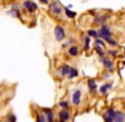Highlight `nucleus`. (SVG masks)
I'll use <instances>...</instances> for the list:
<instances>
[{
	"mask_svg": "<svg viewBox=\"0 0 125 122\" xmlns=\"http://www.w3.org/2000/svg\"><path fill=\"white\" fill-rule=\"evenodd\" d=\"M6 121H8V122H15V121H16V117H15L14 115L10 113V115L6 117Z\"/></svg>",
	"mask_w": 125,
	"mask_h": 122,
	"instance_id": "obj_21",
	"label": "nucleus"
},
{
	"mask_svg": "<svg viewBox=\"0 0 125 122\" xmlns=\"http://www.w3.org/2000/svg\"><path fill=\"white\" fill-rule=\"evenodd\" d=\"M54 35H55V39L58 40V42H62L65 38V30L60 25H56L55 29H54Z\"/></svg>",
	"mask_w": 125,
	"mask_h": 122,
	"instance_id": "obj_1",
	"label": "nucleus"
},
{
	"mask_svg": "<svg viewBox=\"0 0 125 122\" xmlns=\"http://www.w3.org/2000/svg\"><path fill=\"white\" fill-rule=\"evenodd\" d=\"M88 35H89L90 38H91V37H93V38H96V37H98V32H96V30H94V29H89V30H88Z\"/></svg>",
	"mask_w": 125,
	"mask_h": 122,
	"instance_id": "obj_17",
	"label": "nucleus"
},
{
	"mask_svg": "<svg viewBox=\"0 0 125 122\" xmlns=\"http://www.w3.org/2000/svg\"><path fill=\"white\" fill-rule=\"evenodd\" d=\"M68 44H70V45H71V44H74V39H70L69 42H68Z\"/></svg>",
	"mask_w": 125,
	"mask_h": 122,
	"instance_id": "obj_29",
	"label": "nucleus"
},
{
	"mask_svg": "<svg viewBox=\"0 0 125 122\" xmlns=\"http://www.w3.org/2000/svg\"><path fill=\"white\" fill-rule=\"evenodd\" d=\"M80 97H81V92L80 89H76L74 93H73V105L74 106H78L80 103Z\"/></svg>",
	"mask_w": 125,
	"mask_h": 122,
	"instance_id": "obj_6",
	"label": "nucleus"
},
{
	"mask_svg": "<svg viewBox=\"0 0 125 122\" xmlns=\"http://www.w3.org/2000/svg\"><path fill=\"white\" fill-rule=\"evenodd\" d=\"M78 53H79V49H78V47H75V45H71V47L69 48V54H70L71 57H75V55H78Z\"/></svg>",
	"mask_w": 125,
	"mask_h": 122,
	"instance_id": "obj_11",
	"label": "nucleus"
},
{
	"mask_svg": "<svg viewBox=\"0 0 125 122\" xmlns=\"http://www.w3.org/2000/svg\"><path fill=\"white\" fill-rule=\"evenodd\" d=\"M98 37H100L103 40H105L106 38L111 37V30H110V28H109L108 25H103V27L100 28V30L98 32Z\"/></svg>",
	"mask_w": 125,
	"mask_h": 122,
	"instance_id": "obj_2",
	"label": "nucleus"
},
{
	"mask_svg": "<svg viewBox=\"0 0 125 122\" xmlns=\"http://www.w3.org/2000/svg\"><path fill=\"white\" fill-rule=\"evenodd\" d=\"M49 9H50V12H51V14H54V15H59L61 12H62V8H61V5L59 4V1H53V3H50L49 4Z\"/></svg>",
	"mask_w": 125,
	"mask_h": 122,
	"instance_id": "obj_3",
	"label": "nucleus"
},
{
	"mask_svg": "<svg viewBox=\"0 0 125 122\" xmlns=\"http://www.w3.org/2000/svg\"><path fill=\"white\" fill-rule=\"evenodd\" d=\"M95 49H96V52H98V54H99V55H104V54H105V52L103 50V47H100V45L95 44Z\"/></svg>",
	"mask_w": 125,
	"mask_h": 122,
	"instance_id": "obj_18",
	"label": "nucleus"
},
{
	"mask_svg": "<svg viewBox=\"0 0 125 122\" xmlns=\"http://www.w3.org/2000/svg\"><path fill=\"white\" fill-rule=\"evenodd\" d=\"M36 122H46V117L44 115H38L36 116Z\"/></svg>",
	"mask_w": 125,
	"mask_h": 122,
	"instance_id": "obj_19",
	"label": "nucleus"
},
{
	"mask_svg": "<svg viewBox=\"0 0 125 122\" xmlns=\"http://www.w3.org/2000/svg\"><path fill=\"white\" fill-rule=\"evenodd\" d=\"M65 14H66V16H68V18H71V19H73V18H75V15H76L74 12H71V10H69L68 8H65Z\"/></svg>",
	"mask_w": 125,
	"mask_h": 122,
	"instance_id": "obj_16",
	"label": "nucleus"
},
{
	"mask_svg": "<svg viewBox=\"0 0 125 122\" xmlns=\"http://www.w3.org/2000/svg\"><path fill=\"white\" fill-rule=\"evenodd\" d=\"M95 44H98V45H100V47H103V48H104V45H105V43H104L103 39H96V40H95Z\"/></svg>",
	"mask_w": 125,
	"mask_h": 122,
	"instance_id": "obj_24",
	"label": "nucleus"
},
{
	"mask_svg": "<svg viewBox=\"0 0 125 122\" xmlns=\"http://www.w3.org/2000/svg\"><path fill=\"white\" fill-rule=\"evenodd\" d=\"M111 87H113V84H110V83H109V84H104V86H101V87H100V93H101V95L106 93V92H108V89H110Z\"/></svg>",
	"mask_w": 125,
	"mask_h": 122,
	"instance_id": "obj_13",
	"label": "nucleus"
},
{
	"mask_svg": "<svg viewBox=\"0 0 125 122\" xmlns=\"http://www.w3.org/2000/svg\"><path fill=\"white\" fill-rule=\"evenodd\" d=\"M88 87H89V91H90L91 93L95 92V89H96V83H95V81H94V79L88 81Z\"/></svg>",
	"mask_w": 125,
	"mask_h": 122,
	"instance_id": "obj_10",
	"label": "nucleus"
},
{
	"mask_svg": "<svg viewBox=\"0 0 125 122\" xmlns=\"http://www.w3.org/2000/svg\"><path fill=\"white\" fill-rule=\"evenodd\" d=\"M78 74H79V72H78L76 68H70V72H69L68 77L69 78H75V77H78Z\"/></svg>",
	"mask_w": 125,
	"mask_h": 122,
	"instance_id": "obj_12",
	"label": "nucleus"
},
{
	"mask_svg": "<svg viewBox=\"0 0 125 122\" xmlns=\"http://www.w3.org/2000/svg\"><path fill=\"white\" fill-rule=\"evenodd\" d=\"M50 108H43V112H45V113H48V112H50Z\"/></svg>",
	"mask_w": 125,
	"mask_h": 122,
	"instance_id": "obj_28",
	"label": "nucleus"
},
{
	"mask_svg": "<svg viewBox=\"0 0 125 122\" xmlns=\"http://www.w3.org/2000/svg\"><path fill=\"white\" fill-rule=\"evenodd\" d=\"M109 54H111V55H116V54H118V52H115V50H110Z\"/></svg>",
	"mask_w": 125,
	"mask_h": 122,
	"instance_id": "obj_27",
	"label": "nucleus"
},
{
	"mask_svg": "<svg viewBox=\"0 0 125 122\" xmlns=\"http://www.w3.org/2000/svg\"><path fill=\"white\" fill-rule=\"evenodd\" d=\"M59 106L61 108H68V102H66V101H61V102L59 103Z\"/></svg>",
	"mask_w": 125,
	"mask_h": 122,
	"instance_id": "obj_25",
	"label": "nucleus"
},
{
	"mask_svg": "<svg viewBox=\"0 0 125 122\" xmlns=\"http://www.w3.org/2000/svg\"><path fill=\"white\" fill-rule=\"evenodd\" d=\"M59 120L61 122H66L69 120V112H68V108H62L59 113Z\"/></svg>",
	"mask_w": 125,
	"mask_h": 122,
	"instance_id": "obj_7",
	"label": "nucleus"
},
{
	"mask_svg": "<svg viewBox=\"0 0 125 122\" xmlns=\"http://www.w3.org/2000/svg\"><path fill=\"white\" fill-rule=\"evenodd\" d=\"M23 6L28 10L29 13H34L35 10L38 9V5L34 1H31V0H25V1L23 3Z\"/></svg>",
	"mask_w": 125,
	"mask_h": 122,
	"instance_id": "obj_4",
	"label": "nucleus"
},
{
	"mask_svg": "<svg viewBox=\"0 0 125 122\" xmlns=\"http://www.w3.org/2000/svg\"><path fill=\"white\" fill-rule=\"evenodd\" d=\"M105 40H106V42H108V43H109L110 45H114V47H115V45L118 44V43H116V42H115V40H114V39H113L111 37H109V38H106Z\"/></svg>",
	"mask_w": 125,
	"mask_h": 122,
	"instance_id": "obj_20",
	"label": "nucleus"
},
{
	"mask_svg": "<svg viewBox=\"0 0 125 122\" xmlns=\"http://www.w3.org/2000/svg\"><path fill=\"white\" fill-rule=\"evenodd\" d=\"M114 122H125V112H115V116H114Z\"/></svg>",
	"mask_w": 125,
	"mask_h": 122,
	"instance_id": "obj_8",
	"label": "nucleus"
},
{
	"mask_svg": "<svg viewBox=\"0 0 125 122\" xmlns=\"http://www.w3.org/2000/svg\"><path fill=\"white\" fill-rule=\"evenodd\" d=\"M103 64L106 67V69L109 70V72H114V64H113V60H110L109 58H103L101 59Z\"/></svg>",
	"mask_w": 125,
	"mask_h": 122,
	"instance_id": "obj_5",
	"label": "nucleus"
},
{
	"mask_svg": "<svg viewBox=\"0 0 125 122\" xmlns=\"http://www.w3.org/2000/svg\"><path fill=\"white\" fill-rule=\"evenodd\" d=\"M70 66H68V64H64V66H61V68H60V73H61V76H68L69 74V72H70Z\"/></svg>",
	"mask_w": 125,
	"mask_h": 122,
	"instance_id": "obj_9",
	"label": "nucleus"
},
{
	"mask_svg": "<svg viewBox=\"0 0 125 122\" xmlns=\"http://www.w3.org/2000/svg\"><path fill=\"white\" fill-rule=\"evenodd\" d=\"M105 19H106V16H98L95 19V23H104V22H105Z\"/></svg>",
	"mask_w": 125,
	"mask_h": 122,
	"instance_id": "obj_23",
	"label": "nucleus"
},
{
	"mask_svg": "<svg viewBox=\"0 0 125 122\" xmlns=\"http://www.w3.org/2000/svg\"><path fill=\"white\" fill-rule=\"evenodd\" d=\"M114 116H115V111H114V108H108L106 112H105V117L114 118Z\"/></svg>",
	"mask_w": 125,
	"mask_h": 122,
	"instance_id": "obj_14",
	"label": "nucleus"
},
{
	"mask_svg": "<svg viewBox=\"0 0 125 122\" xmlns=\"http://www.w3.org/2000/svg\"><path fill=\"white\" fill-rule=\"evenodd\" d=\"M39 1H40L41 4H44V5H48V4H49V0H39Z\"/></svg>",
	"mask_w": 125,
	"mask_h": 122,
	"instance_id": "obj_26",
	"label": "nucleus"
},
{
	"mask_svg": "<svg viewBox=\"0 0 125 122\" xmlns=\"http://www.w3.org/2000/svg\"><path fill=\"white\" fill-rule=\"evenodd\" d=\"M46 122H55L53 111H50V112H48V113H46Z\"/></svg>",
	"mask_w": 125,
	"mask_h": 122,
	"instance_id": "obj_15",
	"label": "nucleus"
},
{
	"mask_svg": "<svg viewBox=\"0 0 125 122\" xmlns=\"http://www.w3.org/2000/svg\"><path fill=\"white\" fill-rule=\"evenodd\" d=\"M89 43H90V37L88 35V37L85 38V45H84V49H85V50L89 49Z\"/></svg>",
	"mask_w": 125,
	"mask_h": 122,
	"instance_id": "obj_22",
	"label": "nucleus"
}]
</instances>
